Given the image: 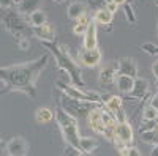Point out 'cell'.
Returning <instances> with one entry per match:
<instances>
[{"label":"cell","instance_id":"d6a6232c","mask_svg":"<svg viewBox=\"0 0 158 156\" xmlns=\"http://www.w3.org/2000/svg\"><path fill=\"white\" fill-rule=\"evenodd\" d=\"M13 3H15V0H0V6H2V10H10L13 6Z\"/></svg>","mask_w":158,"mask_h":156},{"label":"cell","instance_id":"d4e9b609","mask_svg":"<svg viewBox=\"0 0 158 156\" xmlns=\"http://www.w3.org/2000/svg\"><path fill=\"white\" fill-rule=\"evenodd\" d=\"M142 120H158V109H155L152 104H147L142 110Z\"/></svg>","mask_w":158,"mask_h":156},{"label":"cell","instance_id":"3957f363","mask_svg":"<svg viewBox=\"0 0 158 156\" xmlns=\"http://www.w3.org/2000/svg\"><path fill=\"white\" fill-rule=\"evenodd\" d=\"M56 120H57V125H59L60 131H62V136H63L65 142L81 150V147H79L81 134H79V128H77V117L68 114L59 104V107L56 109Z\"/></svg>","mask_w":158,"mask_h":156},{"label":"cell","instance_id":"30bf717a","mask_svg":"<svg viewBox=\"0 0 158 156\" xmlns=\"http://www.w3.org/2000/svg\"><path fill=\"white\" fill-rule=\"evenodd\" d=\"M103 104H104V109H106L117 122H125L127 117L123 112V102L120 96H115V95H103Z\"/></svg>","mask_w":158,"mask_h":156},{"label":"cell","instance_id":"8992f818","mask_svg":"<svg viewBox=\"0 0 158 156\" xmlns=\"http://www.w3.org/2000/svg\"><path fill=\"white\" fill-rule=\"evenodd\" d=\"M56 87L60 90V92L67 93L68 96L74 98V99H81V101H92V102H98L103 104V95L97 93V92H92V90H85L81 87H76L73 84H67L65 81H57Z\"/></svg>","mask_w":158,"mask_h":156},{"label":"cell","instance_id":"4fadbf2b","mask_svg":"<svg viewBox=\"0 0 158 156\" xmlns=\"http://www.w3.org/2000/svg\"><path fill=\"white\" fill-rule=\"evenodd\" d=\"M98 76H100V82L103 85H111L112 82H115V77L118 76V60L111 62L109 65L103 66Z\"/></svg>","mask_w":158,"mask_h":156},{"label":"cell","instance_id":"74e56055","mask_svg":"<svg viewBox=\"0 0 158 156\" xmlns=\"http://www.w3.org/2000/svg\"><path fill=\"white\" fill-rule=\"evenodd\" d=\"M152 156H158V145H153V150L150 151Z\"/></svg>","mask_w":158,"mask_h":156},{"label":"cell","instance_id":"1f68e13d","mask_svg":"<svg viewBox=\"0 0 158 156\" xmlns=\"http://www.w3.org/2000/svg\"><path fill=\"white\" fill-rule=\"evenodd\" d=\"M18 46H19V49H22V50H29V47H30L29 38H22V40H18Z\"/></svg>","mask_w":158,"mask_h":156},{"label":"cell","instance_id":"e575fe53","mask_svg":"<svg viewBox=\"0 0 158 156\" xmlns=\"http://www.w3.org/2000/svg\"><path fill=\"white\" fill-rule=\"evenodd\" d=\"M152 74L158 79V58H156V60L153 62V65H152Z\"/></svg>","mask_w":158,"mask_h":156},{"label":"cell","instance_id":"5b68a950","mask_svg":"<svg viewBox=\"0 0 158 156\" xmlns=\"http://www.w3.org/2000/svg\"><path fill=\"white\" fill-rule=\"evenodd\" d=\"M59 104L68 114H71L74 117H89V114L94 109H97V106H101V104H98V102L74 99V98L68 96L63 92H60V95H59Z\"/></svg>","mask_w":158,"mask_h":156},{"label":"cell","instance_id":"60d3db41","mask_svg":"<svg viewBox=\"0 0 158 156\" xmlns=\"http://www.w3.org/2000/svg\"><path fill=\"white\" fill-rule=\"evenodd\" d=\"M155 5H156V6H158V0H155Z\"/></svg>","mask_w":158,"mask_h":156},{"label":"cell","instance_id":"4316f807","mask_svg":"<svg viewBox=\"0 0 158 156\" xmlns=\"http://www.w3.org/2000/svg\"><path fill=\"white\" fill-rule=\"evenodd\" d=\"M90 24V22H89ZM89 24L85 22H81V21H76V25H73V33L76 36H84L87 29H89Z\"/></svg>","mask_w":158,"mask_h":156},{"label":"cell","instance_id":"603a6c76","mask_svg":"<svg viewBox=\"0 0 158 156\" xmlns=\"http://www.w3.org/2000/svg\"><path fill=\"white\" fill-rule=\"evenodd\" d=\"M112 19H114V14L108 8H103V10L97 11L95 16H94V21L97 24H100V25H109L112 22Z\"/></svg>","mask_w":158,"mask_h":156},{"label":"cell","instance_id":"b9f144b4","mask_svg":"<svg viewBox=\"0 0 158 156\" xmlns=\"http://www.w3.org/2000/svg\"><path fill=\"white\" fill-rule=\"evenodd\" d=\"M156 88H158V79H156Z\"/></svg>","mask_w":158,"mask_h":156},{"label":"cell","instance_id":"f1b7e54d","mask_svg":"<svg viewBox=\"0 0 158 156\" xmlns=\"http://www.w3.org/2000/svg\"><path fill=\"white\" fill-rule=\"evenodd\" d=\"M117 153H118V154H122V156H141V154H142L138 148H135V147H128V145H125L123 148H120Z\"/></svg>","mask_w":158,"mask_h":156},{"label":"cell","instance_id":"6da1fadb","mask_svg":"<svg viewBox=\"0 0 158 156\" xmlns=\"http://www.w3.org/2000/svg\"><path fill=\"white\" fill-rule=\"evenodd\" d=\"M48 65V55H41L36 60L10 65L0 68L2 79V95L19 92L30 98H36V81Z\"/></svg>","mask_w":158,"mask_h":156},{"label":"cell","instance_id":"7bdbcfd3","mask_svg":"<svg viewBox=\"0 0 158 156\" xmlns=\"http://www.w3.org/2000/svg\"><path fill=\"white\" fill-rule=\"evenodd\" d=\"M71 2H73V0H71Z\"/></svg>","mask_w":158,"mask_h":156},{"label":"cell","instance_id":"2e32d148","mask_svg":"<svg viewBox=\"0 0 158 156\" xmlns=\"http://www.w3.org/2000/svg\"><path fill=\"white\" fill-rule=\"evenodd\" d=\"M84 47L85 49L98 47V30H97V22L95 21H90L89 29L84 35Z\"/></svg>","mask_w":158,"mask_h":156},{"label":"cell","instance_id":"cb8c5ba5","mask_svg":"<svg viewBox=\"0 0 158 156\" xmlns=\"http://www.w3.org/2000/svg\"><path fill=\"white\" fill-rule=\"evenodd\" d=\"M29 22L32 27H38V25H44L48 22V16L46 13L41 11V10H36L35 13H32V14L29 16Z\"/></svg>","mask_w":158,"mask_h":156},{"label":"cell","instance_id":"7c38bea8","mask_svg":"<svg viewBox=\"0 0 158 156\" xmlns=\"http://www.w3.org/2000/svg\"><path fill=\"white\" fill-rule=\"evenodd\" d=\"M114 136L115 139L122 140L123 144H131V140H133V128L131 125L125 120V122H117L115 126H114Z\"/></svg>","mask_w":158,"mask_h":156},{"label":"cell","instance_id":"83f0119b","mask_svg":"<svg viewBox=\"0 0 158 156\" xmlns=\"http://www.w3.org/2000/svg\"><path fill=\"white\" fill-rule=\"evenodd\" d=\"M123 11H125L127 21H128L130 24H136V22H138V19H136V14H135V10H133V6H131L128 2L123 5Z\"/></svg>","mask_w":158,"mask_h":156},{"label":"cell","instance_id":"277c9868","mask_svg":"<svg viewBox=\"0 0 158 156\" xmlns=\"http://www.w3.org/2000/svg\"><path fill=\"white\" fill-rule=\"evenodd\" d=\"M19 11L15 10H3L2 11V22L5 25L6 32H10L16 40H22V38H30L33 36V27L29 25V22L22 18Z\"/></svg>","mask_w":158,"mask_h":156},{"label":"cell","instance_id":"8d00e7d4","mask_svg":"<svg viewBox=\"0 0 158 156\" xmlns=\"http://www.w3.org/2000/svg\"><path fill=\"white\" fill-rule=\"evenodd\" d=\"M109 2H115L118 6H120V5H125V3L128 2V0H109Z\"/></svg>","mask_w":158,"mask_h":156},{"label":"cell","instance_id":"5bb4252c","mask_svg":"<svg viewBox=\"0 0 158 156\" xmlns=\"http://www.w3.org/2000/svg\"><path fill=\"white\" fill-rule=\"evenodd\" d=\"M33 36H36L40 41H56V27L51 22L33 27Z\"/></svg>","mask_w":158,"mask_h":156},{"label":"cell","instance_id":"8fae6325","mask_svg":"<svg viewBox=\"0 0 158 156\" xmlns=\"http://www.w3.org/2000/svg\"><path fill=\"white\" fill-rule=\"evenodd\" d=\"M101 50L98 47L95 49H82L81 52H79V62H81L84 66L87 68H95L98 66V65L101 63Z\"/></svg>","mask_w":158,"mask_h":156},{"label":"cell","instance_id":"836d02e7","mask_svg":"<svg viewBox=\"0 0 158 156\" xmlns=\"http://www.w3.org/2000/svg\"><path fill=\"white\" fill-rule=\"evenodd\" d=\"M106 8H108V10L112 13V14H115V13H117V10H118V5H117L115 2H108Z\"/></svg>","mask_w":158,"mask_h":156},{"label":"cell","instance_id":"e0dca14e","mask_svg":"<svg viewBox=\"0 0 158 156\" xmlns=\"http://www.w3.org/2000/svg\"><path fill=\"white\" fill-rule=\"evenodd\" d=\"M149 93V82L146 79H142V77H136L135 79V87L131 90V96L136 98V99H142L146 98Z\"/></svg>","mask_w":158,"mask_h":156},{"label":"cell","instance_id":"4dcf8cb0","mask_svg":"<svg viewBox=\"0 0 158 156\" xmlns=\"http://www.w3.org/2000/svg\"><path fill=\"white\" fill-rule=\"evenodd\" d=\"M63 154H65V156H70V154L82 156L84 151H82V150H79V148H76V147H73V145H70V144H67V147H65V150H63Z\"/></svg>","mask_w":158,"mask_h":156},{"label":"cell","instance_id":"d590c367","mask_svg":"<svg viewBox=\"0 0 158 156\" xmlns=\"http://www.w3.org/2000/svg\"><path fill=\"white\" fill-rule=\"evenodd\" d=\"M150 104L155 107V109H158V93H155L153 96H152V101H150Z\"/></svg>","mask_w":158,"mask_h":156},{"label":"cell","instance_id":"f35d334b","mask_svg":"<svg viewBox=\"0 0 158 156\" xmlns=\"http://www.w3.org/2000/svg\"><path fill=\"white\" fill-rule=\"evenodd\" d=\"M52 2H54V3H63L65 0H52Z\"/></svg>","mask_w":158,"mask_h":156},{"label":"cell","instance_id":"f546056e","mask_svg":"<svg viewBox=\"0 0 158 156\" xmlns=\"http://www.w3.org/2000/svg\"><path fill=\"white\" fill-rule=\"evenodd\" d=\"M141 50H144L149 55H158V46L153 43H144L141 44Z\"/></svg>","mask_w":158,"mask_h":156},{"label":"cell","instance_id":"484cf974","mask_svg":"<svg viewBox=\"0 0 158 156\" xmlns=\"http://www.w3.org/2000/svg\"><path fill=\"white\" fill-rule=\"evenodd\" d=\"M108 2L109 0H87V6H89V10L97 13V11H100L103 8H106Z\"/></svg>","mask_w":158,"mask_h":156},{"label":"cell","instance_id":"9c48e42d","mask_svg":"<svg viewBox=\"0 0 158 156\" xmlns=\"http://www.w3.org/2000/svg\"><path fill=\"white\" fill-rule=\"evenodd\" d=\"M138 134L144 144L158 145V120H144L138 129Z\"/></svg>","mask_w":158,"mask_h":156},{"label":"cell","instance_id":"7a4b0ae2","mask_svg":"<svg viewBox=\"0 0 158 156\" xmlns=\"http://www.w3.org/2000/svg\"><path fill=\"white\" fill-rule=\"evenodd\" d=\"M41 44L48 49V52L56 58V63L59 70L67 73L73 85L85 88V82L82 79V68L76 63V60L71 57L67 46L59 44L57 41H41Z\"/></svg>","mask_w":158,"mask_h":156},{"label":"cell","instance_id":"52a82bcc","mask_svg":"<svg viewBox=\"0 0 158 156\" xmlns=\"http://www.w3.org/2000/svg\"><path fill=\"white\" fill-rule=\"evenodd\" d=\"M87 122H89V126L92 128V131H94V133H97L100 136H104L109 142H114V139H115L114 131H112V129H108L106 125H104V122H103V109L100 106L89 114Z\"/></svg>","mask_w":158,"mask_h":156},{"label":"cell","instance_id":"ffe728a7","mask_svg":"<svg viewBox=\"0 0 158 156\" xmlns=\"http://www.w3.org/2000/svg\"><path fill=\"white\" fill-rule=\"evenodd\" d=\"M85 13H87V8L82 2H71L67 8V16L71 21H77L79 18H82Z\"/></svg>","mask_w":158,"mask_h":156},{"label":"cell","instance_id":"9a60e30c","mask_svg":"<svg viewBox=\"0 0 158 156\" xmlns=\"http://www.w3.org/2000/svg\"><path fill=\"white\" fill-rule=\"evenodd\" d=\"M118 74H127L131 77L138 76V63L131 57H123L118 60Z\"/></svg>","mask_w":158,"mask_h":156},{"label":"cell","instance_id":"ba28073f","mask_svg":"<svg viewBox=\"0 0 158 156\" xmlns=\"http://www.w3.org/2000/svg\"><path fill=\"white\" fill-rule=\"evenodd\" d=\"M29 153V142L21 136L10 139L6 144L2 142V154L10 156H25Z\"/></svg>","mask_w":158,"mask_h":156},{"label":"cell","instance_id":"ab89813d","mask_svg":"<svg viewBox=\"0 0 158 156\" xmlns=\"http://www.w3.org/2000/svg\"><path fill=\"white\" fill-rule=\"evenodd\" d=\"M19 2H21V0H15V3H16V5H19Z\"/></svg>","mask_w":158,"mask_h":156},{"label":"cell","instance_id":"7402d4cb","mask_svg":"<svg viewBox=\"0 0 158 156\" xmlns=\"http://www.w3.org/2000/svg\"><path fill=\"white\" fill-rule=\"evenodd\" d=\"M79 147H81V150L84 151V154H90L98 148V140L94 139V137H81Z\"/></svg>","mask_w":158,"mask_h":156},{"label":"cell","instance_id":"d6986e66","mask_svg":"<svg viewBox=\"0 0 158 156\" xmlns=\"http://www.w3.org/2000/svg\"><path fill=\"white\" fill-rule=\"evenodd\" d=\"M43 5V0H21L19 5H18V10L21 14H32L36 10H40Z\"/></svg>","mask_w":158,"mask_h":156},{"label":"cell","instance_id":"44dd1931","mask_svg":"<svg viewBox=\"0 0 158 156\" xmlns=\"http://www.w3.org/2000/svg\"><path fill=\"white\" fill-rule=\"evenodd\" d=\"M54 117H56V112L51 110L49 107H40V109H36V112H35V120H36V123H40V125L49 123L52 118H54Z\"/></svg>","mask_w":158,"mask_h":156},{"label":"cell","instance_id":"ac0fdd59","mask_svg":"<svg viewBox=\"0 0 158 156\" xmlns=\"http://www.w3.org/2000/svg\"><path fill=\"white\" fill-rule=\"evenodd\" d=\"M135 79L136 77H131V76H127V74H118L115 77V85L120 92L131 93V90L135 87Z\"/></svg>","mask_w":158,"mask_h":156}]
</instances>
